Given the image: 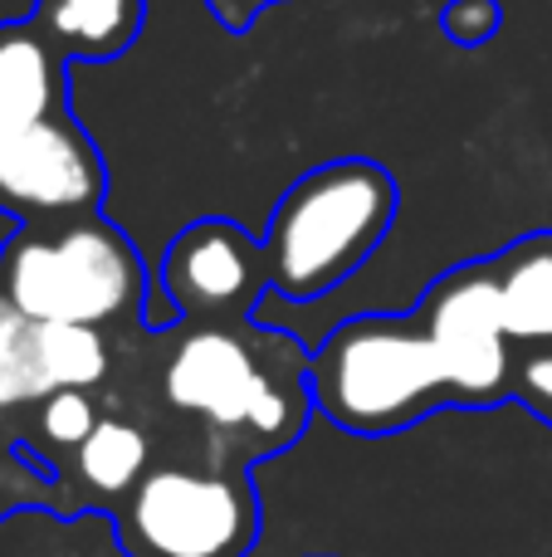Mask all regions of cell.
I'll list each match as a JSON object with an SVG mask.
<instances>
[{
	"label": "cell",
	"mask_w": 552,
	"mask_h": 557,
	"mask_svg": "<svg viewBox=\"0 0 552 557\" xmlns=\"http://www.w3.org/2000/svg\"><path fill=\"white\" fill-rule=\"evenodd\" d=\"M162 392L244 460L289 450L313 411L309 352L289 333L250 323H191L172 347Z\"/></svg>",
	"instance_id": "1"
},
{
	"label": "cell",
	"mask_w": 552,
	"mask_h": 557,
	"mask_svg": "<svg viewBox=\"0 0 552 557\" xmlns=\"http://www.w3.org/2000/svg\"><path fill=\"white\" fill-rule=\"evenodd\" d=\"M401 186L372 157H338L303 172L274 201L264 225L269 294L309 304L342 288L397 225Z\"/></svg>",
	"instance_id": "2"
},
{
	"label": "cell",
	"mask_w": 552,
	"mask_h": 557,
	"mask_svg": "<svg viewBox=\"0 0 552 557\" xmlns=\"http://www.w3.org/2000/svg\"><path fill=\"white\" fill-rule=\"evenodd\" d=\"M313 411L338 431L381 441L455 406L440 352L416 313H362L309 352Z\"/></svg>",
	"instance_id": "3"
},
{
	"label": "cell",
	"mask_w": 552,
	"mask_h": 557,
	"mask_svg": "<svg viewBox=\"0 0 552 557\" xmlns=\"http://www.w3.org/2000/svg\"><path fill=\"white\" fill-rule=\"evenodd\" d=\"M0 294L35 323H133L147 313V264L103 211L25 225L0 260Z\"/></svg>",
	"instance_id": "4"
},
{
	"label": "cell",
	"mask_w": 552,
	"mask_h": 557,
	"mask_svg": "<svg viewBox=\"0 0 552 557\" xmlns=\"http://www.w3.org/2000/svg\"><path fill=\"white\" fill-rule=\"evenodd\" d=\"M127 557H250L260 543V494L244 465H162L113 509Z\"/></svg>",
	"instance_id": "5"
},
{
	"label": "cell",
	"mask_w": 552,
	"mask_h": 557,
	"mask_svg": "<svg viewBox=\"0 0 552 557\" xmlns=\"http://www.w3.org/2000/svg\"><path fill=\"white\" fill-rule=\"evenodd\" d=\"M411 313L440 352L455 406L485 411V406L514 401V352H509L504 294H499V255L446 270Z\"/></svg>",
	"instance_id": "6"
},
{
	"label": "cell",
	"mask_w": 552,
	"mask_h": 557,
	"mask_svg": "<svg viewBox=\"0 0 552 557\" xmlns=\"http://www.w3.org/2000/svg\"><path fill=\"white\" fill-rule=\"evenodd\" d=\"M108 166L74 113H54L15 137H0V206L25 225L98 215Z\"/></svg>",
	"instance_id": "7"
},
{
	"label": "cell",
	"mask_w": 552,
	"mask_h": 557,
	"mask_svg": "<svg viewBox=\"0 0 552 557\" xmlns=\"http://www.w3.org/2000/svg\"><path fill=\"white\" fill-rule=\"evenodd\" d=\"M162 294L186 323H254L269 294L264 245L225 215L181 225L162 255Z\"/></svg>",
	"instance_id": "8"
},
{
	"label": "cell",
	"mask_w": 552,
	"mask_h": 557,
	"mask_svg": "<svg viewBox=\"0 0 552 557\" xmlns=\"http://www.w3.org/2000/svg\"><path fill=\"white\" fill-rule=\"evenodd\" d=\"M68 108V64L29 20L0 25V137Z\"/></svg>",
	"instance_id": "9"
},
{
	"label": "cell",
	"mask_w": 552,
	"mask_h": 557,
	"mask_svg": "<svg viewBox=\"0 0 552 557\" xmlns=\"http://www.w3.org/2000/svg\"><path fill=\"white\" fill-rule=\"evenodd\" d=\"M29 25L54 45L64 64H108L137 45L147 0H35Z\"/></svg>",
	"instance_id": "10"
},
{
	"label": "cell",
	"mask_w": 552,
	"mask_h": 557,
	"mask_svg": "<svg viewBox=\"0 0 552 557\" xmlns=\"http://www.w3.org/2000/svg\"><path fill=\"white\" fill-rule=\"evenodd\" d=\"M499 294H504L509 343H552V231L524 235L499 250Z\"/></svg>",
	"instance_id": "11"
},
{
	"label": "cell",
	"mask_w": 552,
	"mask_h": 557,
	"mask_svg": "<svg viewBox=\"0 0 552 557\" xmlns=\"http://www.w3.org/2000/svg\"><path fill=\"white\" fill-rule=\"evenodd\" d=\"M152 470V441L142 425L103 416L84 445L74 450V474L98 504H123Z\"/></svg>",
	"instance_id": "12"
},
{
	"label": "cell",
	"mask_w": 552,
	"mask_h": 557,
	"mask_svg": "<svg viewBox=\"0 0 552 557\" xmlns=\"http://www.w3.org/2000/svg\"><path fill=\"white\" fill-rule=\"evenodd\" d=\"M35 362L45 392H88L108 376V337L88 323H35Z\"/></svg>",
	"instance_id": "13"
},
{
	"label": "cell",
	"mask_w": 552,
	"mask_h": 557,
	"mask_svg": "<svg viewBox=\"0 0 552 557\" xmlns=\"http://www.w3.org/2000/svg\"><path fill=\"white\" fill-rule=\"evenodd\" d=\"M39 396L49 392L35 362V318H25L0 294V411L20 401H39Z\"/></svg>",
	"instance_id": "14"
},
{
	"label": "cell",
	"mask_w": 552,
	"mask_h": 557,
	"mask_svg": "<svg viewBox=\"0 0 552 557\" xmlns=\"http://www.w3.org/2000/svg\"><path fill=\"white\" fill-rule=\"evenodd\" d=\"M98 421H103V416H98L93 396L74 392V386L49 392L45 401H39V435H45L49 445H59V450H78V445L93 435Z\"/></svg>",
	"instance_id": "15"
},
{
	"label": "cell",
	"mask_w": 552,
	"mask_h": 557,
	"mask_svg": "<svg viewBox=\"0 0 552 557\" xmlns=\"http://www.w3.org/2000/svg\"><path fill=\"white\" fill-rule=\"evenodd\" d=\"M499 25H504L499 0H446V10H440V35L460 49L489 45L499 35Z\"/></svg>",
	"instance_id": "16"
},
{
	"label": "cell",
	"mask_w": 552,
	"mask_h": 557,
	"mask_svg": "<svg viewBox=\"0 0 552 557\" xmlns=\"http://www.w3.org/2000/svg\"><path fill=\"white\" fill-rule=\"evenodd\" d=\"M514 401L552 425V343L514 357Z\"/></svg>",
	"instance_id": "17"
},
{
	"label": "cell",
	"mask_w": 552,
	"mask_h": 557,
	"mask_svg": "<svg viewBox=\"0 0 552 557\" xmlns=\"http://www.w3.org/2000/svg\"><path fill=\"white\" fill-rule=\"evenodd\" d=\"M269 5H284V0H205V10L215 15V25L230 29V35H244Z\"/></svg>",
	"instance_id": "18"
},
{
	"label": "cell",
	"mask_w": 552,
	"mask_h": 557,
	"mask_svg": "<svg viewBox=\"0 0 552 557\" xmlns=\"http://www.w3.org/2000/svg\"><path fill=\"white\" fill-rule=\"evenodd\" d=\"M15 221H20V215H10L5 211V206H0V260H5V250H10V240H15Z\"/></svg>",
	"instance_id": "19"
}]
</instances>
